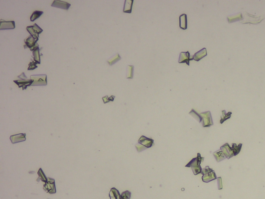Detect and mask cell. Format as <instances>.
<instances>
[{
	"mask_svg": "<svg viewBox=\"0 0 265 199\" xmlns=\"http://www.w3.org/2000/svg\"><path fill=\"white\" fill-rule=\"evenodd\" d=\"M231 114H232V113L230 111L227 113L225 110L222 111V115L221 116V124H223L225 121H226L227 119H230L231 117Z\"/></svg>",
	"mask_w": 265,
	"mask_h": 199,
	"instance_id": "cell-20",
	"label": "cell"
},
{
	"mask_svg": "<svg viewBox=\"0 0 265 199\" xmlns=\"http://www.w3.org/2000/svg\"><path fill=\"white\" fill-rule=\"evenodd\" d=\"M193 58H190V54L188 51L186 52H181L179 56V64H183L185 63L188 65H190V61L193 60Z\"/></svg>",
	"mask_w": 265,
	"mask_h": 199,
	"instance_id": "cell-9",
	"label": "cell"
},
{
	"mask_svg": "<svg viewBox=\"0 0 265 199\" xmlns=\"http://www.w3.org/2000/svg\"><path fill=\"white\" fill-rule=\"evenodd\" d=\"M26 30L32 37L37 40H39V34L43 31V30L42 29V28H40L36 23H35L33 26H27Z\"/></svg>",
	"mask_w": 265,
	"mask_h": 199,
	"instance_id": "cell-7",
	"label": "cell"
},
{
	"mask_svg": "<svg viewBox=\"0 0 265 199\" xmlns=\"http://www.w3.org/2000/svg\"><path fill=\"white\" fill-rule=\"evenodd\" d=\"M220 149L223 151L227 159H230L234 156L232 147L230 146L228 143H226L221 147Z\"/></svg>",
	"mask_w": 265,
	"mask_h": 199,
	"instance_id": "cell-8",
	"label": "cell"
},
{
	"mask_svg": "<svg viewBox=\"0 0 265 199\" xmlns=\"http://www.w3.org/2000/svg\"><path fill=\"white\" fill-rule=\"evenodd\" d=\"M203 159L204 158L202 157L200 154L198 153V157L192 159L187 165H186L185 167H191L194 175H196L202 172V168L200 167V164L201 162L203 160Z\"/></svg>",
	"mask_w": 265,
	"mask_h": 199,
	"instance_id": "cell-1",
	"label": "cell"
},
{
	"mask_svg": "<svg viewBox=\"0 0 265 199\" xmlns=\"http://www.w3.org/2000/svg\"><path fill=\"white\" fill-rule=\"evenodd\" d=\"M131 192L129 191H125L120 195V199H130Z\"/></svg>",
	"mask_w": 265,
	"mask_h": 199,
	"instance_id": "cell-27",
	"label": "cell"
},
{
	"mask_svg": "<svg viewBox=\"0 0 265 199\" xmlns=\"http://www.w3.org/2000/svg\"><path fill=\"white\" fill-rule=\"evenodd\" d=\"M202 116V126L203 127H209L213 125L210 111H208L200 113Z\"/></svg>",
	"mask_w": 265,
	"mask_h": 199,
	"instance_id": "cell-6",
	"label": "cell"
},
{
	"mask_svg": "<svg viewBox=\"0 0 265 199\" xmlns=\"http://www.w3.org/2000/svg\"><path fill=\"white\" fill-rule=\"evenodd\" d=\"M43 14V12L42 11H35L33 13L32 15H31L30 17V20L31 21H34L36 19L39 18V17H40V16L42 15V14Z\"/></svg>",
	"mask_w": 265,
	"mask_h": 199,
	"instance_id": "cell-22",
	"label": "cell"
},
{
	"mask_svg": "<svg viewBox=\"0 0 265 199\" xmlns=\"http://www.w3.org/2000/svg\"><path fill=\"white\" fill-rule=\"evenodd\" d=\"M36 64H39L38 62H35L34 61H32L29 64V68H28V70H33V69H35L36 68H37L36 66Z\"/></svg>",
	"mask_w": 265,
	"mask_h": 199,
	"instance_id": "cell-28",
	"label": "cell"
},
{
	"mask_svg": "<svg viewBox=\"0 0 265 199\" xmlns=\"http://www.w3.org/2000/svg\"><path fill=\"white\" fill-rule=\"evenodd\" d=\"M207 56V53L206 48H203L197 53H195L193 55V58L194 60L196 61H199Z\"/></svg>",
	"mask_w": 265,
	"mask_h": 199,
	"instance_id": "cell-14",
	"label": "cell"
},
{
	"mask_svg": "<svg viewBox=\"0 0 265 199\" xmlns=\"http://www.w3.org/2000/svg\"><path fill=\"white\" fill-rule=\"evenodd\" d=\"M127 78L132 79L133 77V72H134V66L133 65H128L127 68Z\"/></svg>",
	"mask_w": 265,
	"mask_h": 199,
	"instance_id": "cell-24",
	"label": "cell"
},
{
	"mask_svg": "<svg viewBox=\"0 0 265 199\" xmlns=\"http://www.w3.org/2000/svg\"><path fill=\"white\" fill-rule=\"evenodd\" d=\"M189 114L191 115L192 116H193V117H195L197 120H198L199 122H201L202 121V116H200V114H198V113H196V111H195L194 110H192L189 113Z\"/></svg>",
	"mask_w": 265,
	"mask_h": 199,
	"instance_id": "cell-26",
	"label": "cell"
},
{
	"mask_svg": "<svg viewBox=\"0 0 265 199\" xmlns=\"http://www.w3.org/2000/svg\"><path fill=\"white\" fill-rule=\"evenodd\" d=\"M133 2H134L133 0H125L124 5V12L128 13V14L131 13Z\"/></svg>",
	"mask_w": 265,
	"mask_h": 199,
	"instance_id": "cell-16",
	"label": "cell"
},
{
	"mask_svg": "<svg viewBox=\"0 0 265 199\" xmlns=\"http://www.w3.org/2000/svg\"><path fill=\"white\" fill-rule=\"evenodd\" d=\"M138 143L143 145L146 148H150L152 146L153 144V140L152 139H149L145 137V136H142L138 140Z\"/></svg>",
	"mask_w": 265,
	"mask_h": 199,
	"instance_id": "cell-12",
	"label": "cell"
},
{
	"mask_svg": "<svg viewBox=\"0 0 265 199\" xmlns=\"http://www.w3.org/2000/svg\"><path fill=\"white\" fill-rule=\"evenodd\" d=\"M213 155L217 162H220L221 161L224 160L225 158H226L224 153H223V151L221 149L218 150L216 152H214L213 153Z\"/></svg>",
	"mask_w": 265,
	"mask_h": 199,
	"instance_id": "cell-18",
	"label": "cell"
},
{
	"mask_svg": "<svg viewBox=\"0 0 265 199\" xmlns=\"http://www.w3.org/2000/svg\"><path fill=\"white\" fill-rule=\"evenodd\" d=\"M18 78H20L21 79L14 80V82L18 86L19 88L22 87L23 90L26 89L27 87L31 86L33 83V80L31 79H27V77L25 75V73L23 72L20 76H18Z\"/></svg>",
	"mask_w": 265,
	"mask_h": 199,
	"instance_id": "cell-3",
	"label": "cell"
},
{
	"mask_svg": "<svg viewBox=\"0 0 265 199\" xmlns=\"http://www.w3.org/2000/svg\"><path fill=\"white\" fill-rule=\"evenodd\" d=\"M120 56H119V54H117L115 56H114L113 58L109 59L108 60V63L109 65H112L114 64H116V62L121 60Z\"/></svg>",
	"mask_w": 265,
	"mask_h": 199,
	"instance_id": "cell-23",
	"label": "cell"
},
{
	"mask_svg": "<svg viewBox=\"0 0 265 199\" xmlns=\"http://www.w3.org/2000/svg\"><path fill=\"white\" fill-rule=\"evenodd\" d=\"M51 6L55 7L60 8L61 9H66L68 10L69 7L71 6V4L69 3H67L66 2L61 1H54Z\"/></svg>",
	"mask_w": 265,
	"mask_h": 199,
	"instance_id": "cell-13",
	"label": "cell"
},
{
	"mask_svg": "<svg viewBox=\"0 0 265 199\" xmlns=\"http://www.w3.org/2000/svg\"><path fill=\"white\" fill-rule=\"evenodd\" d=\"M11 140L12 143L22 142L26 140V134H19L11 136Z\"/></svg>",
	"mask_w": 265,
	"mask_h": 199,
	"instance_id": "cell-17",
	"label": "cell"
},
{
	"mask_svg": "<svg viewBox=\"0 0 265 199\" xmlns=\"http://www.w3.org/2000/svg\"><path fill=\"white\" fill-rule=\"evenodd\" d=\"M242 146V144H239L238 145H237L235 143H233L232 144V149L233 150L234 156H237V154H239V153L240 152Z\"/></svg>",
	"mask_w": 265,
	"mask_h": 199,
	"instance_id": "cell-21",
	"label": "cell"
},
{
	"mask_svg": "<svg viewBox=\"0 0 265 199\" xmlns=\"http://www.w3.org/2000/svg\"><path fill=\"white\" fill-rule=\"evenodd\" d=\"M179 26L181 29L186 30L188 28L187 15L186 14H182L179 17Z\"/></svg>",
	"mask_w": 265,
	"mask_h": 199,
	"instance_id": "cell-15",
	"label": "cell"
},
{
	"mask_svg": "<svg viewBox=\"0 0 265 199\" xmlns=\"http://www.w3.org/2000/svg\"><path fill=\"white\" fill-rule=\"evenodd\" d=\"M217 182H218V189L219 190H221L223 188V186H222V178L221 177L217 178Z\"/></svg>",
	"mask_w": 265,
	"mask_h": 199,
	"instance_id": "cell-30",
	"label": "cell"
},
{
	"mask_svg": "<svg viewBox=\"0 0 265 199\" xmlns=\"http://www.w3.org/2000/svg\"><path fill=\"white\" fill-rule=\"evenodd\" d=\"M44 189L48 193H55L56 192L54 181L53 179H50L49 182H46V184L44 185Z\"/></svg>",
	"mask_w": 265,
	"mask_h": 199,
	"instance_id": "cell-11",
	"label": "cell"
},
{
	"mask_svg": "<svg viewBox=\"0 0 265 199\" xmlns=\"http://www.w3.org/2000/svg\"><path fill=\"white\" fill-rule=\"evenodd\" d=\"M31 79L33 80V83L31 86H46L47 85L46 75H31Z\"/></svg>",
	"mask_w": 265,
	"mask_h": 199,
	"instance_id": "cell-4",
	"label": "cell"
},
{
	"mask_svg": "<svg viewBox=\"0 0 265 199\" xmlns=\"http://www.w3.org/2000/svg\"><path fill=\"white\" fill-rule=\"evenodd\" d=\"M115 97L114 96H111L110 97H108V96H106L105 97H103L104 103H106L107 102H109V101H113L114 100Z\"/></svg>",
	"mask_w": 265,
	"mask_h": 199,
	"instance_id": "cell-29",
	"label": "cell"
},
{
	"mask_svg": "<svg viewBox=\"0 0 265 199\" xmlns=\"http://www.w3.org/2000/svg\"><path fill=\"white\" fill-rule=\"evenodd\" d=\"M109 197L110 199H120V195L117 189L113 188L110 192Z\"/></svg>",
	"mask_w": 265,
	"mask_h": 199,
	"instance_id": "cell-19",
	"label": "cell"
},
{
	"mask_svg": "<svg viewBox=\"0 0 265 199\" xmlns=\"http://www.w3.org/2000/svg\"><path fill=\"white\" fill-rule=\"evenodd\" d=\"M15 28V23L14 21H6L1 20L0 21V30L14 29Z\"/></svg>",
	"mask_w": 265,
	"mask_h": 199,
	"instance_id": "cell-10",
	"label": "cell"
},
{
	"mask_svg": "<svg viewBox=\"0 0 265 199\" xmlns=\"http://www.w3.org/2000/svg\"><path fill=\"white\" fill-rule=\"evenodd\" d=\"M39 40L35 39L32 36H30L28 39L25 40V44L24 48H29L31 51H34L39 49V45L36 43Z\"/></svg>",
	"mask_w": 265,
	"mask_h": 199,
	"instance_id": "cell-5",
	"label": "cell"
},
{
	"mask_svg": "<svg viewBox=\"0 0 265 199\" xmlns=\"http://www.w3.org/2000/svg\"><path fill=\"white\" fill-rule=\"evenodd\" d=\"M33 56L34 57V61L38 62L39 64H40V54L39 49L33 51Z\"/></svg>",
	"mask_w": 265,
	"mask_h": 199,
	"instance_id": "cell-25",
	"label": "cell"
},
{
	"mask_svg": "<svg viewBox=\"0 0 265 199\" xmlns=\"http://www.w3.org/2000/svg\"><path fill=\"white\" fill-rule=\"evenodd\" d=\"M201 173L203 175L202 177V180L203 182H209L217 179L216 173L212 168H210L208 166H207L206 168L202 169Z\"/></svg>",
	"mask_w": 265,
	"mask_h": 199,
	"instance_id": "cell-2",
	"label": "cell"
}]
</instances>
